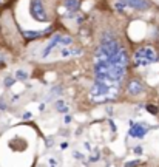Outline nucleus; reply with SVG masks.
I'll use <instances>...</instances> for the list:
<instances>
[{
	"label": "nucleus",
	"mask_w": 159,
	"mask_h": 167,
	"mask_svg": "<svg viewBox=\"0 0 159 167\" xmlns=\"http://www.w3.org/2000/svg\"><path fill=\"white\" fill-rule=\"evenodd\" d=\"M147 108H148V112H152V113H158V108H156V107H152V105H148Z\"/></svg>",
	"instance_id": "dca6fc26"
},
{
	"label": "nucleus",
	"mask_w": 159,
	"mask_h": 167,
	"mask_svg": "<svg viewBox=\"0 0 159 167\" xmlns=\"http://www.w3.org/2000/svg\"><path fill=\"white\" fill-rule=\"evenodd\" d=\"M136 164H138V161H131V163H128V166L127 167H134Z\"/></svg>",
	"instance_id": "f3484780"
},
{
	"label": "nucleus",
	"mask_w": 159,
	"mask_h": 167,
	"mask_svg": "<svg viewBox=\"0 0 159 167\" xmlns=\"http://www.w3.org/2000/svg\"><path fill=\"white\" fill-rule=\"evenodd\" d=\"M119 43L115 37L104 36L99 48L96 50V60H111L113 56L119 51Z\"/></svg>",
	"instance_id": "f257e3e1"
},
{
	"label": "nucleus",
	"mask_w": 159,
	"mask_h": 167,
	"mask_svg": "<svg viewBox=\"0 0 159 167\" xmlns=\"http://www.w3.org/2000/svg\"><path fill=\"white\" fill-rule=\"evenodd\" d=\"M134 152H136V153H141V152H142V149H141V147H136V149H134Z\"/></svg>",
	"instance_id": "aec40b11"
},
{
	"label": "nucleus",
	"mask_w": 159,
	"mask_h": 167,
	"mask_svg": "<svg viewBox=\"0 0 159 167\" xmlns=\"http://www.w3.org/2000/svg\"><path fill=\"white\" fill-rule=\"evenodd\" d=\"M0 108H3V110L6 108V104H3V101H0Z\"/></svg>",
	"instance_id": "6ab92c4d"
},
{
	"label": "nucleus",
	"mask_w": 159,
	"mask_h": 167,
	"mask_svg": "<svg viewBox=\"0 0 159 167\" xmlns=\"http://www.w3.org/2000/svg\"><path fill=\"white\" fill-rule=\"evenodd\" d=\"M12 81H14V79H11V78H8V79H6V85H11V84H12Z\"/></svg>",
	"instance_id": "a211bd4d"
},
{
	"label": "nucleus",
	"mask_w": 159,
	"mask_h": 167,
	"mask_svg": "<svg viewBox=\"0 0 159 167\" xmlns=\"http://www.w3.org/2000/svg\"><path fill=\"white\" fill-rule=\"evenodd\" d=\"M30 12H31L33 19L37 20V22H46L48 20V14L45 11V6H43L42 0H31V3H30Z\"/></svg>",
	"instance_id": "7ed1b4c3"
},
{
	"label": "nucleus",
	"mask_w": 159,
	"mask_h": 167,
	"mask_svg": "<svg viewBox=\"0 0 159 167\" xmlns=\"http://www.w3.org/2000/svg\"><path fill=\"white\" fill-rule=\"evenodd\" d=\"M56 108H57L60 113H67V112H68V107H67V104H65L63 101H57V102H56Z\"/></svg>",
	"instance_id": "f8f14e48"
},
{
	"label": "nucleus",
	"mask_w": 159,
	"mask_h": 167,
	"mask_svg": "<svg viewBox=\"0 0 159 167\" xmlns=\"http://www.w3.org/2000/svg\"><path fill=\"white\" fill-rule=\"evenodd\" d=\"M120 3L133 8V9H139V11H144L148 8V2L147 0H120Z\"/></svg>",
	"instance_id": "423d86ee"
},
{
	"label": "nucleus",
	"mask_w": 159,
	"mask_h": 167,
	"mask_svg": "<svg viewBox=\"0 0 159 167\" xmlns=\"http://www.w3.org/2000/svg\"><path fill=\"white\" fill-rule=\"evenodd\" d=\"M142 91H144V87H142V84L139 82V81H130L128 85H127V93L130 96H138Z\"/></svg>",
	"instance_id": "0eeeda50"
},
{
	"label": "nucleus",
	"mask_w": 159,
	"mask_h": 167,
	"mask_svg": "<svg viewBox=\"0 0 159 167\" xmlns=\"http://www.w3.org/2000/svg\"><path fill=\"white\" fill-rule=\"evenodd\" d=\"M71 42H73V39L70 36H62L60 37V45H71Z\"/></svg>",
	"instance_id": "4468645a"
},
{
	"label": "nucleus",
	"mask_w": 159,
	"mask_h": 167,
	"mask_svg": "<svg viewBox=\"0 0 159 167\" xmlns=\"http://www.w3.org/2000/svg\"><path fill=\"white\" fill-rule=\"evenodd\" d=\"M158 60V53L152 46H142L134 53V62L136 65H147Z\"/></svg>",
	"instance_id": "f03ea898"
},
{
	"label": "nucleus",
	"mask_w": 159,
	"mask_h": 167,
	"mask_svg": "<svg viewBox=\"0 0 159 167\" xmlns=\"http://www.w3.org/2000/svg\"><path fill=\"white\" fill-rule=\"evenodd\" d=\"M16 76H17V79H20V81H25V79L28 78V74H26V73H23V71H17V73H16Z\"/></svg>",
	"instance_id": "2eb2a0df"
},
{
	"label": "nucleus",
	"mask_w": 159,
	"mask_h": 167,
	"mask_svg": "<svg viewBox=\"0 0 159 167\" xmlns=\"http://www.w3.org/2000/svg\"><path fill=\"white\" fill-rule=\"evenodd\" d=\"M110 62H113V64H116V65H119V67H125V68H127V65H128V56H127L125 50L120 48L119 51L113 56V59H111Z\"/></svg>",
	"instance_id": "39448f33"
},
{
	"label": "nucleus",
	"mask_w": 159,
	"mask_h": 167,
	"mask_svg": "<svg viewBox=\"0 0 159 167\" xmlns=\"http://www.w3.org/2000/svg\"><path fill=\"white\" fill-rule=\"evenodd\" d=\"M76 54H79V50H73V51L63 50L62 51V57H70V56H76Z\"/></svg>",
	"instance_id": "ddd939ff"
},
{
	"label": "nucleus",
	"mask_w": 159,
	"mask_h": 167,
	"mask_svg": "<svg viewBox=\"0 0 159 167\" xmlns=\"http://www.w3.org/2000/svg\"><path fill=\"white\" fill-rule=\"evenodd\" d=\"M60 37H62L60 34H54V37H53V39L49 41V43H48V46L45 48V53H43V57H46V56L49 54V51H51V50H53V48H54L56 45H60Z\"/></svg>",
	"instance_id": "1a4fd4ad"
},
{
	"label": "nucleus",
	"mask_w": 159,
	"mask_h": 167,
	"mask_svg": "<svg viewBox=\"0 0 159 167\" xmlns=\"http://www.w3.org/2000/svg\"><path fill=\"white\" fill-rule=\"evenodd\" d=\"M49 30H46V31H25L23 33V36L28 39V41H33V39H37V37H40L42 34H45V33H48Z\"/></svg>",
	"instance_id": "9d476101"
},
{
	"label": "nucleus",
	"mask_w": 159,
	"mask_h": 167,
	"mask_svg": "<svg viewBox=\"0 0 159 167\" xmlns=\"http://www.w3.org/2000/svg\"><path fill=\"white\" fill-rule=\"evenodd\" d=\"M147 130H148V127L145 124H134L131 128H130V136H133V138H142L145 133H147Z\"/></svg>",
	"instance_id": "6e6552de"
},
{
	"label": "nucleus",
	"mask_w": 159,
	"mask_h": 167,
	"mask_svg": "<svg viewBox=\"0 0 159 167\" xmlns=\"http://www.w3.org/2000/svg\"><path fill=\"white\" fill-rule=\"evenodd\" d=\"M111 84H105V82H99L96 81V84L93 85V90H91V94L96 96V98H104L107 96L110 91H111Z\"/></svg>",
	"instance_id": "20e7f679"
},
{
	"label": "nucleus",
	"mask_w": 159,
	"mask_h": 167,
	"mask_svg": "<svg viewBox=\"0 0 159 167\" xmlns=\"http://www.w3.org/2000/svg\"><path fill=\"white\" fill-rule=\"evenodd\" d=\"M65 8H68L70 11H77L79 8V0H63Z\"/></svg>",
	"instance_id": "9b49d317"
}]
</instances>
